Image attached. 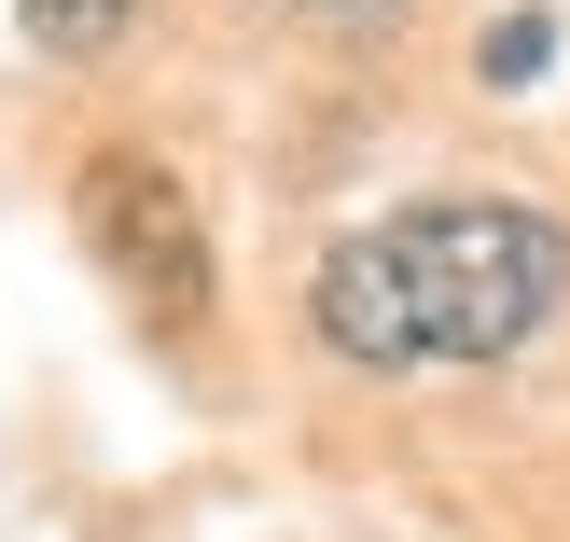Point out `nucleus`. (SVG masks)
Segmentation results:
<instances>
[{"label": "nucleus", "instance_id": "obj_1", "mask_svg": "<svg viewBox=\"0 0 570 542\" xmlns=\"http://www.w3.org/2000/svg\"><path fill=\"white\" fill-rule=\"evenodd\" d=\"M570 293V237L529 195H404L348 223L306 278V321L362 376H445V362H515Z\"/></svg>", "mask_w": 570, "mask_h": 542}, {"label": "nucleus", "instance_id": "obj_2", "mask_svg": "<svg viewBox=\"0 0 570 542\" xmlns=\"http://www.w3.org/2000/svg\"><path fill=\"white\" fill-rule=\"evenodd\" d=\"M70 223H83V250L111 265V293H126L154 334H195V321H209V223H195V195H181L167 154L98 139V154L70 167Z\"/></svg>", "mask_w": 570, "mask_h": 542}, {"label": "nucleus", "instance_id": "obj_3", "mask_svg": "<svg viewBox=\"0 0 570 542\" xmlns=\"http://www.w3.org/2000/svg\"><path fill=\"white\" fill-rule=\"evenodd\" d=\"M14 14H28V42H42V56H111L139 0H14Z\"/></svg>", "mask_w": 570, "mask_h": 542}, {"label": "nucleus", "instance_id": "obj_4", "mask_svg": "<svg viewBox=\"0 0 570 542\" xmlns=\"http://www.w3.org/2000/svg\"><path fill=\"white\" fill-rule=\"evenodd\" d=\"M278 14H390V0H278Z\"/></svg>", "mask_w": 570, "mask_h": 542}]
</instances>
